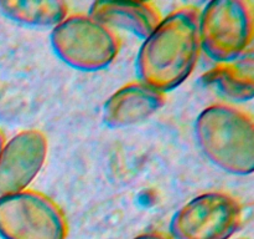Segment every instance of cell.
Masks as SVG:
<instances>
[{
  "label": "cell",
  "instance_id": "6da1fadb",
  "mask_svg": "<svg viewBox=\"0 0 254 239\" xmlns=\"http://www.w3.org/2000/svg\"><path fill=\"white\" fill-rule=\"evenodd\" d=\"M198 16L197 6L185 5L161 19L139 49V81L165 94L189 79L201 54Z\"/></svg>",
  "mask_w": 254,
  "mask_h": 239
},
{
  "label": "cell",
  "instance_id": "7a4b0ae2",
  "mask_svg": "<svg viewBox=\"0 0 254 239\" xmlns=\"http://www.w3.org/2000/svg\"><path fill=\"white\" fill-rule=\"evenodd\" d=\"M195 137L206 158L227 173L254 171V121L250 112L231 104H213L195 121Z\"/></svg>",
  "mask_w": 254,
  "mask_h": 239
},
{
  "label": "cell",
  "instance_id": "3957f363",
  "mask_svg": "<svg viewBox=\"0 0 254 239\" xmlns=\"http://www.w3.org/2000/svg\"><path fill=\"white\" fill-rule=\"evenodd\" d=\"M50 42L64 64L79 71H99L108 67L121 51L118 32L88 14L67 15L52 27Z\"/></svg>",
  "mask_w": 254,
  "mask_h": 239
},
{
  "label": "cell",
  "instance_id": "277c9868",
  "mask_svg": "<svg viewBox=\"0 0 254 239\" xmlns=\"http://www.w3.org/2000/svg\"><path fill=\"white\" fill-rule=\"evenodd\" d=\"M201 50L217 64L231 62L251 51L254 4L251 0H213L200 10Z\"/></svg>",
  "mask_w": 254,
  "mask_h": 239
},
{
  "label": "cell",
  "instance_id": "5b68a950",
  "mask_svg": "<svg viewBox=\"0 0 254 239\" xmlns=\"http://www.w3.org/2000/svg\"><path fill=\"white\" fill-rule=\"evenodd\" d=\"M67 236L66 214L46 194L27 188L0 197L2 239H66Z\"/></svg>",
  "mask_w": 254,
  "mask_h": 239
},
{
  "label": "cell",
  "instance_id": "8992f818",
  "mask_svg": "<svg viewBox=\"0 0 254 239\" xmlns=\"http://www.w3.org/2000/svg\"><path fill=\"white\" fill-rule=\"evenodd\" d=\"M243 223V207L232 194L206 192L184 204L170 221L171 239H230Z\"/></svg>",
  "mask_w": 254,
  "mask_h": 239
},
{
  "label": "cell",
  "instance_id": "52a82bcc",
  "mask_svg": "<svg viewBox=\"0 0 254 239\" xmlns=\"http://www.w3.org/2000/svg\"><path fill=\"white\" fill-rule=\"evenodd\" d=\"M49 141L40 129H22L0 152V197L29 188L46 162Z\"/></svg>",
  "mask_w": 254,
  "mask_h": 239
},
{
  "label": "cell",
  "instance_id": "ba28073f",
  "mask_svg": "<svg viewBox=\"0 0 254 239\" xmlns=\"http://www.w3.org/2000/svg\"><path fill=\"white\" fill-rule=\"evenodd\" d=\"M165 104V94L131 81L109 96L103 107L104 123L112 128L135 126L150 119Z\"/></svg>",
  "mask_w": 254,
  "mask_h": 239
},
{
  "label": "cell",
  "instance_id": "9c48e42d",
  "mask_svg": "<svg viewBox=\"0 0 254 239\" xmlns=\"http://www.w3.org/2000/svg\"><path fill=\"white\" fill-rule=\"evenodd\" d=\"M88 15L114 31L126 30L141 40H145L163 19L160 10L150 1H94Z\"/></svg>",
  "mask_w": 254,
  "mask_h": 239
},
{
  "label": "cell",
  "instance_id": "30bf717a",
  "mask_svg": "<svg viewBox=\"0 0 254 239\" xmlns=\"http://www.w3.org/2000/svg\"><path fill=\"white\" fill-rule=\"evenodd\" d=\"M203 81L220 94L235 101H251L254 96V66L252 51L231 62L216 64L203 75Z\"/></svg>",
  "mask_w": 254,
  "mask_h": 239
},
{
  "label": "cell",
  "instance_id": "8fae6325",
  "mask_svg": "<svg viewBox=\"0 0 254 239\" xmlns=\"http://www.w3.org/2000/svg\"><path fill=\"white\" fill-rule=\"evenodd\" d=\"M0 11L25 26L55 27L68 15V5L60 0H4Z\"/></svg>",
  "mask_w": 254,
  "mask_h": 239
},
{
  "label": "cell",
  "instance_id": "7c38bea8",
  "mask_svg": "<svg viewBox=\"0 0 254 239\" xmlns=\"http://www.w3.org/2000/svg\"><path fill=\"white\" fill-rule=\"evenodd\" d=\"M133 239H171V237L169 236V233H165V232L151 231L143 234H139V236H136Z\"/></svg>",
  "mask_w": 254,
  "mask_h": 239
},
{
  "label": "cell",
  "instance_id": "4fadbf2b",
  "mask_svg": "<svg viewBox=\"0 0 254 239\" xmlns=\"http://www.w3.org/2000/svg\"><path fill=\"white\" fill-rule=\"evenodd\" d=\"M4 143H5V136L4 133H2L1 129H0V152H1V148L2 146H4Z\"/></svg>",
  "mask_w": 254,
  "mask_h": 239
}]
</instances>
